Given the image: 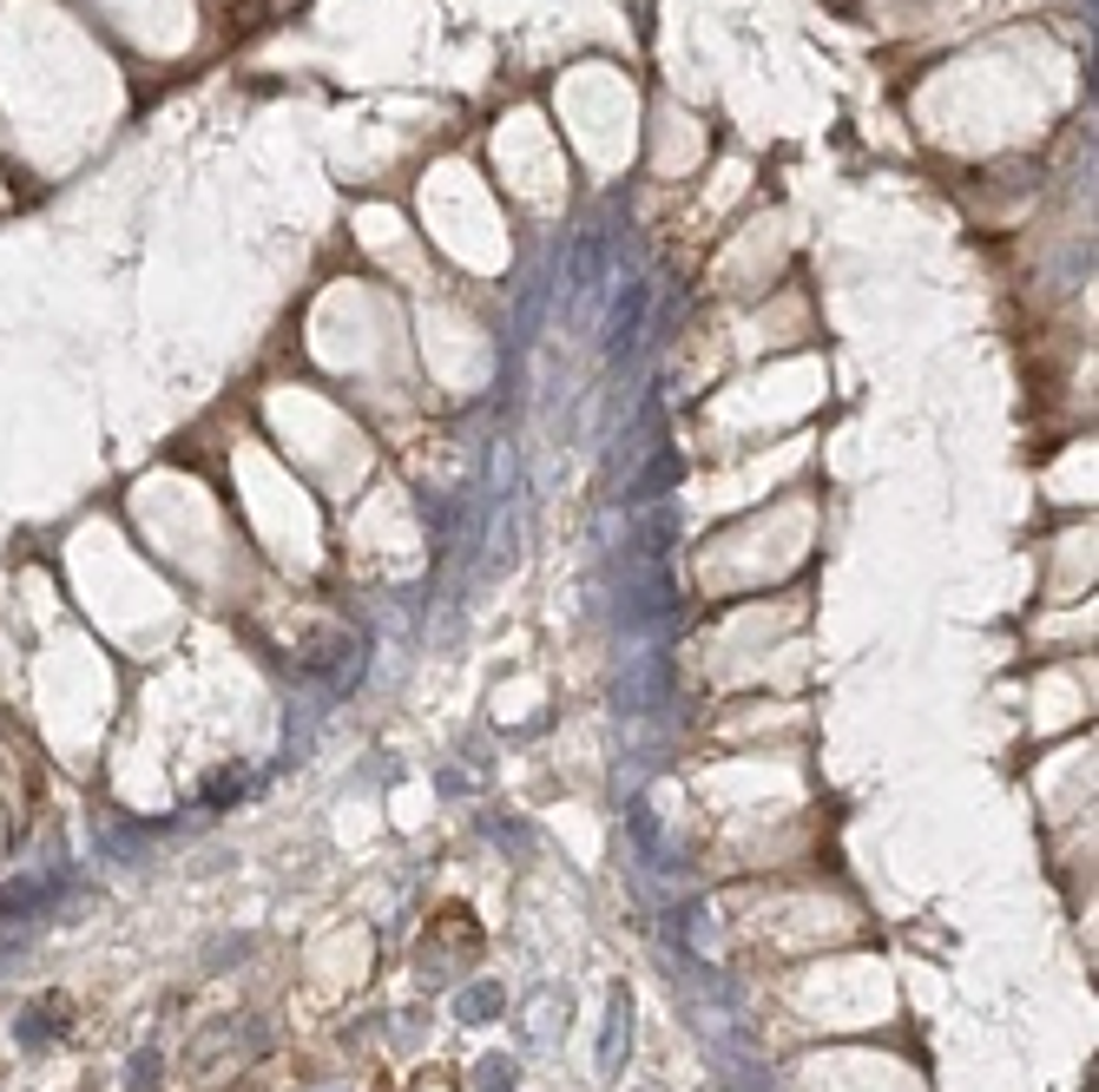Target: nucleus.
I'll use <instances>...</instances> for the list:
<instances>
[{"label": "nucleus", "instance_id": "nucleus-1", "mask_svg": "<svg viewBox=\"0 0 1099 1092\" xmlns=\"http://www.w3.org/2000/svg\"><path fill=\"white\" fill-rule=\"evenodd\" d=\"M66 1014H72V1001H66V994H40V1001H26V1007H20V1027H13V1034H20V1047H46V1040H59V1034L72 1027Z\"/></svg>", "mask_w": 1099, "mask_h": 1092}, {"label": "nucleus", "instance_id": "nucleus-2", "mask_svg": "<svg viewBox=\"0 0 1099 1092\" xmlns=\"http://www.w3.org/2000/svg\"><path fill=\"white\" fill-rule=\"evenodd\" d=\"M639 329H646V283H626L619 290V316H613V356H632Z\"/></svg>", "mask_w": 1099, "mask_h": 1092}, {"label": "nucleus", "instance_id": "nucleus-3", "mask_svg": "<svg viewBox=\"0 0 1099 1092\" xmlns=\"http://www.w3.org/2000/svg\"><path fill=\"white\" fill-rule=\"evenodd\" d=\"M679 481V454L672 448H652V461H646V474L626 487V500H659V487H672Z\"/></svg>", "mask_w": 1099, "mask_h": 1092}, {"label": "nucleus", "instance_id": "nucleus-4", "mask_svg": "<svg viewBox=\"0 0 1099 1092\" xmlns=\"http://www.w3.org/2000/svg\"><path fill=\"white\" fill-rule=\"evenodd\" d=\"M626 1021H632V1001L626 994H613V1014H606V1040H599V1067L613 1073L619 1060H626Z\"/></svg>", "mask_w": 1099, "mask_h": 1092}, {"label": "nucleus", "instance_id": "nucleus-5", "mask_svg": "<svg viewBox=\"0 0 1099 1092\" xmlns=\"http://www.w3.org/2000/svg\"><path fill=\"white\" fill-rule=\"evenodd\" d=\"M474 1087L481 1092H514V1060H501V1054L481 1060V1080H474Z\"/></svg>", "mask_w": 1099, "mask_h": 1092}, {"label": "nucleus", "instance_id": "nucleus-6", "mask_svg": "<svg viewBox=\"0 0 1099 1092\" xmlns=\"http://www.w3.org/2000/svg\"><path fill=\"white\" fill-rule=\"evenodd\" d=\"M501 1007V988H468L461 994V1021H481V1014H494Z\"/></svg>", "mask_w": 1099, "mask_h": 1092}, {"label": "nucleus", "instance_id": "nucleus-7", "mask_svg": "<svg viewBox=\"0 0 1099 1092\" xmlns=\"http://www.w3.org/2000/svg\"><path fill=\"white\" fill-rule=\"evenodd\" d=\"M152 1080H158V1060H152V1054H145V1060H132V1087H152Z\"/></svg>", "mask_w": 1099, "mask_h": 1092}]
</instances>
